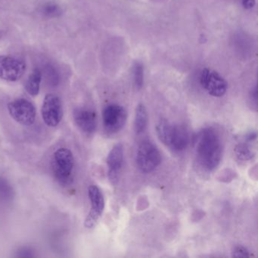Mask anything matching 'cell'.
Wrapping results in <instances>:
<instances>
[{"label": "cell", "instance_id": "cell-20", "mask_svg": "<svg viewBox=\"0 0 258 258\" xmlns=\"http://www.w3.org/2000/svg\"><path fill=\"white\" fill-rule=\"evenodd\" d=\"M250 99L252 102H254L255 106H256V103H257V89H256V87H255L252 90Z\"/></svg>", "mask_w": 258, "mask_h": 258}, {"label": "cell", "instance_id": "cell-4", "mask_svg": "<svg viewBox=\"0 0 258 258\" xmlns=\"http://www.w3.org/2000/svg\"><path fill=\"white\" fill-rule=\"evenodd\" d=\"M161 162V153L156 146L149 141H143L139 146L137 164L143 173H149L155 170Z\"/></svg>", "mask_w": 258, "mask_h": 258}, {"label": "cell", "instance_id": "cell-6", "mask_svg": "<svg viewBox=\"0 0 258 258\" xmlns=\"http://www.w3.org/2000/svg\"><path fill=\"white\" fill-rule=\"evenodd\" d=\"M127 119L126 109L121 105L111 104L102 112L104 127L110 134H116L123 129Z\"/></svg>", "mask_w": 258, "mask_h": 258}, {"label": "cell", "instance_id": "cell-1", "mask_svg": "<svg viewBox=\"0 0 258 258\" xmlns=\"http://www.w3.org/2000/svg\"><path fill=\"white\" fill-rule=\"evenodd\" d=\"M195 151L199 164L208 171L215 170L223 156L221 140L212 128H205L195 139Z\"/></svg>", "mask_w": 258, "mask_h": 258}, {"label": "cell", "instance_id": "cell-13", "mask_svg": "<svg viewBox=\"0 0 258 258\" xmlns=\"http://www.w3.org/2000/svg\"><path fill=\"white\" fill-rule=\"evenodd\" d=\"M42 81V73L40 70L36 69L31 72L27 81L26 90L31 96H36L40 92V84Z\"/></svg>", "mask_w": 258, "mask_h": 258}, {"label": "cell", "instance_id": "cell-11", "mask_svg": "<svg viewBox=\"0 0 258 258\" xmlns=\"http://www.w3.org/2000/svg\"><path fill=\"white\" fill-rule=\"evenodd\" d=\"M108 179L111 183H117L118 180V173L121 169L123 162V146L118 143L110 151L107 157Z\"/></svg>", "mask_w": 258, "mask_h": 258}, {"label": "cell", "instance_id": "cell-2", "mask_svg": "<svg viewBox=\"0 0 258 258\" xmlns=\"http://www.w3.org/2000/svg\"><path fill=\"white\" fill-rule=\"evenodd\" d=\"M157 135L160 141L174 152L185 150L188 144V134L183 126L170 123L165 119H161L156 126Z\"/></svg>", "mask_w": 258, "mask_h": 258}, {"label": "cell", "instance_id": "cell-9", "mask_svg": "<svg viewBox=\"0 0 258 258\" xmlns=\"http://www.w3.org/2000/svg\"><path fill=\"white\" fill-rule=\"evenodd\" d=\"M89 199L91 203L90 212L84 222V226L87 229L95 227L105 209V200L103 195L96 185H90L88 188Z\"/></svg>", "mask_w": 258, "mask_h": 258}, {"label": "cell", "instance_id": "cell-17", "mask_svg": "<svg viewBox=\"0 0 258 258\" xmlns=\"http://www.w3.org/2000/svg\"><path fill=\"white\" fill-rule=\"evenodd\" d=\"M134 82L137 89L142 88L144 81V70L143 66L140 63H137L134 66Z\"/></svg>", "mask_w": 258, "mask_h": 258}, {"label": "cell", "instance_id": "cell-14", "mask_svg": "<svg viewBox=\"0 0 258 258\" xmlns=\"http://www.w3.org/2000/svg\"><path fill=\"white\" fill-rule=\"evenodd\" d=\"M148 124V113L143 104H140L137 107L135 114V131L137 134H142L146 131Z\"/></svg>", "mask_w": 258, "mask_h": 258}, {"label": "cell", "instance_id": "cell-19", "mask_svg": "<svg viewBox=\"0 0 258 258\" xmlns=\"http://www.w3.org/2000/svg\"><path fill=\"white\" fill-rule=\"evenodd\" d=\"M243 7L249 10L253 8L255 6V0H242Z\"/></svg>", "mask_w": 258, "mask_h": 258}, {"label": "cell", "instance_id": "cell-16", "mask_svg": "<svg viewBox=\"0 0 258 258\" xmlns=\"http://www.w3.org/2000/svg\"><path fill=\"white\" fill-rule=\"evenodd\" d=\"M41 11L42 13L48 18L58 17L61 14V10L60 7L56 4H52V3H48V4L43 5Z\"/></svg>", "mask_w": 258, "mask_h": 258}, {"label": "cell", "instance_id": "cell-7", "mask_svg": "<svg viewBox=\"0 0 258 258\" xmlns=\"http://www.w3.org/2000/svg\"><path fill=\"white\" fill-rule=\"evenodd\" d=\"M41 114L47 126H58L63 116L62 105L59 98L54 94L46 95L42 105Z\"/></svg>", "mask_w": 258, "mask_h": 258}, {"label": "cell", "instance_id": "cell-12", "mask_svg": "<svg viewBox=\"0 0 258 258\" xmlns=\"http://www.w3.org/2000/svg\"><path fill=\"white\" fill-rule=\"evenodd\" d=\"M74 118L78 127L85 134H93L96 131L97 117L95 111L87 108H78L74 113Z\"/></svg>", "mask_w": 258, "mask_h": 258}, {"label": "cell", "instance_id": "cell-8", "mask_svg": "<svg viewBox=\"0 0 258 258\" xmlns=\"http://www.w3.org/2000/svg\"><path fill=\"white\" fill-rule=\"evenodd\" d=\"M201 85L214 97L224 96L227 90L228 84L226 80L215 71L205 69L202 71L200 78Z\"/></svg>", "mask_w": 258, "mask_h": 258}, {"label": "cell", "instance_id": "cell-3", "mask_svg": "<svg viewBox=\"0 0 258 258\" xmlns=\"http://www.w3.org/2000/svg\"><path fill=\"white\" fill-rule=\"evenodd\" d=\"M73 154L66 148L58 149L52 160V171L57 180L62 183L69 182L74 169Z\"/></svg>", "mask_w": 258, "mask_h": 258}, {"label": "cell", "instance_id": "cell-15", "mask_svg": "<svg viewBox=\"0 0 258 258\" xmlns=\"http://www.w3.org/2000/svg\"><path fill=\"white\" fill-rule=\"evenodd\" d=\"M235 155L240 161H250L254 156L253 149L247 144H240L235 149Z\"/></svg>", "mask_w": 258, "mask_h": 258}, {"label": "cell", "instance_id": "cell-5", "mask_svg": "<svg viewBox=\"0 0 258 258\" xmlns=\"http://www.w3.org/2000/svg\"><path fill=\"white\" fill-rule=\"evenodd\" d=\"M9 112L18 123L25 126L32 125L35 121L36 108L28 99H18L9 103Z\"/></svg>", "mask_w": 258, "mask_h": 258}, {"label": "cell", "instance_id": "cell-18", "mask_svg": "<svg viewBox=\"0 0 258 258\" xmlns=\"http://www.w3.org/2000/svg\"><path fill=\"white\" fill-rule=\"evenodd\" d=\"M232 256L234 257H248L250 256V252L246 247L238 245L233 247L232 250Z\"/></svg>", "mask_w": 258, "mask_h": 258}, {"label": "cell", "instance_id": "cell-10", "mask_svg": "<svg viewBox=\"0 0 258 258\" xmlns=\"http://www.w3.org/2000/svg\"><path fill=\"white\" fill-rule=\"evenodd\" d=\"M26 66L15 57L0 55V78L14 82L19 81L25 74Z\"/></svg>", "mask_w": 258, "mask_h": 258}]
</instances>
